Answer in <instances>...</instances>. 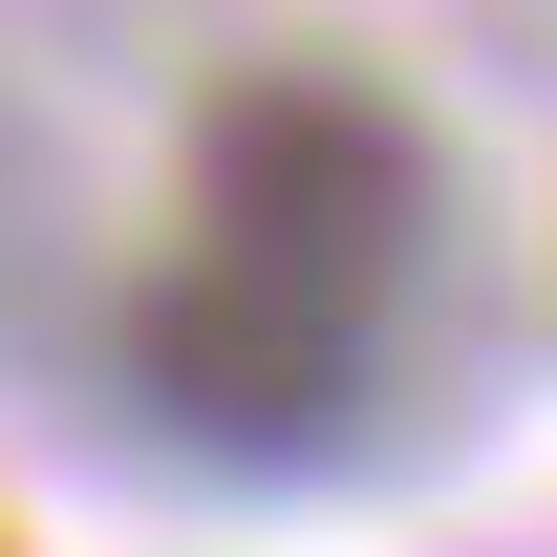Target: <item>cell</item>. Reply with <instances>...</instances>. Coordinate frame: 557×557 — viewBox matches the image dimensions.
<instances>
[{"mask_svg": "<svg viewBox=\"0 0 557 557\" xmlns=\"http://www.w3.org/2000/svg\"><path fill=\"white\" fill-rule=\"evenodd\" d=\"M194 214H214L194 236L214 278H278V300L364 322L429 258V129L386 86H344V65H236L194 108Z\"/></svg>", "mask_w": 557, "mask_h": 557, "instance_id": "1", "label": "cell"}, {"mask_svg": "<svg viewBox=\"0 0 557 557\" xmlns=\"http://www.w3.org/2000/svg\"><path fill=\"white\" fill-rule=\"evenodd\" d=\"M129 386L172 450H236V472H322L364 429V322H322V300H278V278H214L172 258L129 300Z\"/></svg>", "mask_w": 557, "mask_h": 557, "instance_id": "2", "label": "cell"}]
</instances>
